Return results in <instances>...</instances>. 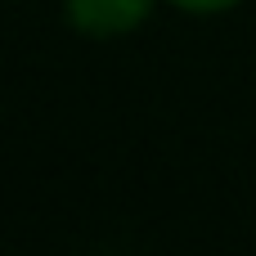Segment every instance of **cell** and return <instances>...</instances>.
Returning a JSON list of instances; mask_svg holds the SVG:
<instances>
[{
    "mask_svg": "<svg viewBox=\"0 0 256 256\" xmlns=\"http://www.w3.org/2000/svg\"><path fill=\"white\" fill-rule=\"evenodd\" d=\"M153 4L158 0H63V18L81 36L112 40V36H130L135 27H144Z\"/></svg>",
    "mask_w": 256,
    "mask_h": 256,
    "instance_id": "obj_1",
    "label": "cell"
},
{
    "mask_svg": "<svg viewBox=\"0 0 256 256\" xmlns=\"http://www.w3.org/2000/svg\"><path fill=\"white\" fill-rule=\"evenodd\" d=\"M166 4H176L180 14H198V18H212V14H230L234 4H243V0H166Z\"/></svg>",
    "mask_w": 256,
    "mask_h": 256,
    "instance_id": "obj_2",
    "label": "cell"
}]
</instances>
